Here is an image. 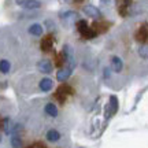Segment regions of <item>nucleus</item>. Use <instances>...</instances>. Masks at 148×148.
Returning <instances> with one entry per match:
<instances>
[{"label": "nucleus", "mask_w": 148, "mask_h": 148, "mask_svg": "<svg viewBox=\"0 0 148 148\" xmlns=\"http://www.w3.org/2000/svg\"><path fill=\"white\" fill-rule=\"evenodd\" d=\"M77 29H78L79 34L84 37V38H93V37L97 36V33L86 23L85 19H78V22H77Z\"/></svg>", "instance_id": "1"}, {"label": "nucleus", "mask_w": 148, "mask_h": 148, "mask_svg": "<svg viewBox=\"0 0 148 148\" xmlns=\"http://www.w3.org/2000/svg\"><path fill=\"white\" fill-rule=\"evenodd\" d=\"M15 4L22 7L23 10H27V11L38 10V8L42 7V3L40 0H16Z\"/></svg>", "instance_id": "2"}, {"label": "nucleus", "mask_w": 148, "mask_h": 148, "mask_svg": "<svg viewBox=\"0 0 148 148\" xmlns=\"http://www.w3.org/2000/svg\"><path fill=\"white\" fill-rule=\"evenodd\" d=\"M82 11H84L85 15L89 16V18H92V19H101V16H103L101 11L99 10L97 7H95V5H92V4L84 5Z\"/></svg>", "instance_id": "3"}, {"label": "nucleus", "mask_w": 148, "mask_h": 148, "mask_svg": "<svg viewBox=\"0 0 148 148\" xmlns=\"http://www.w3.org/2000/svg\"><path fill=\"white\" fill-rule=\"evenodd\" d=\"M37 70L42 74H49L53 70V66L49 60L44 59V60H40V62L37 63Z\"/></svg>", "instance_id": "4"}, {"label": "nucleus", "mask_w": 148, "mask_h": 148, "mask_svg": "<svg viewBox=\"0 0 148 148\" xmlns=\"http://www.w3.org/2000/svg\"><path fill=\"white\" fill-rule=\"evenodd\" d=\"M110 69L111 71H115V73H121L123 69V62L119 56H112L110 60Z\"/></svg>", "instance_id": "5"}, {"label": "nucleus", "mask_w": 148, "mask_h": 148, "mask_svg": "<svg viewBox=\"0 0 148 148\" xmlns=\"http://www.w3.org/2000/svg\"><path fill=\"white\" fill-rule=\"evenodd\" d=\"M27 32H29V34H32V36L40 37L44 34V26L40 25V23H32L30 26L27 27Z\"/></svg>", "instance_id": "6"}, {"label": "nucleus", "mask_w": 148, "mask_h": 148, "mask_svg": "<svg viewBox=\"0 0 148 148\" xmlns=\"http://www.w3.org/2000/svg\"><path fill=\"white\" fill-rule=\"evenodd\" d=\"M52 45H53V37L52 34H47V36L42 38L41 41V49L44 52H49L52 49Z\"/></svg>", "instance_id": "7"}, {"label": "nucleus", "mask_w": 148, "mask_h": 148, "mask_svg": "<svg viewBox=\"0 0 148 148\" xmlns=\"http://www.w3.org/2000/svg\"><path fill=\"white\" fill-rule=\"evenodd\" d=\"M38 86H40V89H41L42 92H49V90L53 88V81L51 78H48V77H44V78L40 79Z\"/></svg>", "instance_id": "8"}, {"label": "nucleus", "mask_w": 148, "mask_h": 148, "mask_svg": "<svg viewBox=\"0 0 148 148\" xmlns=\"http://www.w3.org/2000/svg\"><path fill=\"white\" fill-rule=\"evenodd\" d=\"M130 4H132V0H118V11H119V14L123 16L126 15Z\"/></svg>", "instance_id": "9"}, {"label": "nucleus", "mask_w": 148, "mask_h": 148, "mask_svg": "<svg viewBox=\"0 0 148 148\" xmlns=\"http://www.w3.org/2000/svg\"><path fill=\"white\" fill-rule=\"evenodd\" d=\"M71 73H73V71H71L69 67H63V69H60L58 71V74H56V79H58L59 82H64V81L71 75Z\"/></svg>", "instance_id": "10"}, {"label": "nucleus", "mask_w": 148, "mask_h": 148, "mask_svg": "<svg viewBox=\"0 0 148 148\" xmlns=\"http://www.w3.org/2000/svg\"><path fill=\"white\" fill-rule=\"evenodd\" d=\"M44 111H45V114H47L48 116H52V118H56L59 114L58 107L55 106L53 103H47L45 107H44Z\"/></svg>", "instance_id": "11"}, {"label": "nucleus", "mask_w": 148, "mask_h": 148, "mask_svg": "<svg viewBox=\"0 0 148 148\" xmlns=\"http://www.w3.org/2000/svg\"><path fill=\"white\" fill-rule=\"evenodd\" d=\"M45 138H47L49 143H56L60 140V133L56 130V129H49L45 134Z\"/></svg>", "instance_id": "12"}, {"label": "nucleus", "mask_w": 148, "mask_h": 148, "mask_svg": "<svg viewBox=\"0 0 148 148\" xmlns=\"http://www.w3.org/2000/svg\"><path fill=\"white\" fill-rule=\"evenodd\" d=\"M136 37L140 42H145L147 41V37H148V32H147V23H143V26L140 27L136 33Z\"/></svg>", "instance_id": "13"}, {"label": "nucleus", "mask_w": 148, "mask_h": 148, "mask_svg": "<svg viewBox=\"0 0 148 148\" xmlns=\"http://www.w3.org/2000/svg\"><path fill=\"white\" fill-rule=\"evenodd\" d=\"M11 71V62L7 59H0V73L8 74Z\"/></svg>", "instance_id": "14"}, {"label": "nucleus", "mask_w": 148, "mask_h": 148, "mask_svg": "<svg viewBox=\"0 0 148 148\" xmlns=\"http://www.w3.org/2000/svg\"><path fill=\"white\" fill-rule=\"evenodd\" d=\"M59 16H60V19H69V18H77V19H79L78 12H75V11H64V12H60Z\"/></svg>", "instance_id": "15"}, {"label": "nucleus", "mask_w": 148, "mask_h": 148, "mask_svg": "<svg viewBox=\"0 0 148 148\" xmlns=\"http://www.w3.org/2000/svg\"><path fill=\"white\" fill-rule=\"evenodd\" d=\"M11 147L12 148H22V140L19 136H12L11 137Z\"/></svg>", "instance_id": "16"}, {"label": "nucleus", "mask_w": 148, "mask_h": 148, "mask_svg": "<svg viewBox=\"0 0 148 148\" xmlns=\"http://www.w3.org/2000/svg\"><path fill=\"white\" fill-rule=\"evenodd\" d=\"M3 129H4L5 134H10L11 132V119L8 116H5L4 119H3Z\"/></svg>", "instance_id": "17"}, {"label": "nucleus", "mask_w": 148, "mask_h": 148, "mask_svg": "<svg viewBox=\"0 0 148 148\" xmlns=\"http://www.w3.org/2000/svg\"><path fill=\"white\" fill-rule=\"evenodd\" d=\"M108 107H111L112 112H115V111L118 110V100H116L115 96H111V97H110V106H108Z\"/></svg>", "instance_id": "18"}, {"label": "nucleus", "mask_w": 148, "mask_h": 148, "mask_svg": "<svg viewBox=\"0 0 148 148\" xmlns=\"http://www.w3.org/2000/svg\"><path fill=\"white\" fill-rule=\"evenodd\" d=\"M103 77H104V79H108L111 77V69L108 66H106V67L103 69Z\"/></svg>", "instance_id": "19"}, {"label": "nucleus", "mask_w": 148, "mask_h": 148, "mask_svg": "<svg viewBox=\"0 0 148 148\" xmlns=\"http://www.w3.org/2000/svg\"><path fill=\"white\" fill-rule=\"evenodd\" d=\"M0 143H1V136H0Z\"/></svg>", "instance_id": "20"}, {"label": "nucleus", "mask_w": 148, "mask_h": 148, "mask_svg": "<svg viewBox=\"0 0 148 148\" xmlns=\"http://www.w3.org/2000/svg\"><path fill=\"white\" fill-rule=\"evenodd\" d=\"M26 148H33V147H26Z\"/></svg>", "instance_id": "21"}]
</instances>
